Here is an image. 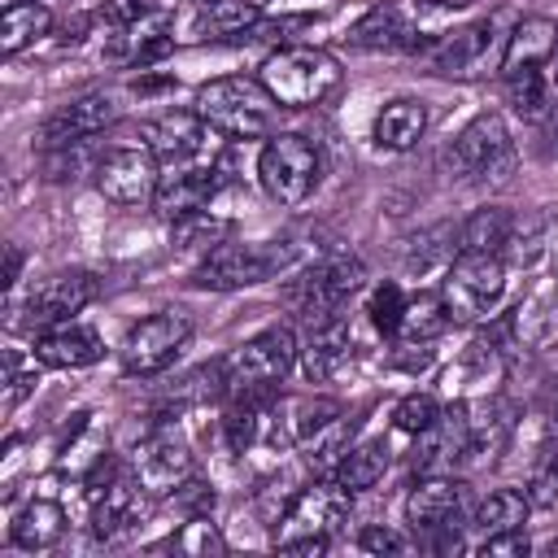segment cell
Segmentation results:
<instances>
[{
    "label": "cell",
    "mask_w": 558,
    "mask_h": 558,
    "mask_svg": "<svg viewBox=\"0 0 558 558\" xmlns=\"http://www.w3.org/2000/svg\"><path fill=\"white\" fill-rule=\"evenodd\" d=\"M349 44L366 52H401L418 44V22L401 4H375L349 26Z\"/></svg>",
    "instance_id": "obj_22"
},
{
    "label": "cell",
    "mask_w": 558,
    "mask_h": 558,
    "mask_svg": "<svg viewBox=\"0 0 558 558\" xmlns=\"http://www.w3.org/2000/svg\"><path fill=\"white\" fill-rule=\"evenodd\" d=\"M144 488L135 475H113L105 488L92 493V536L96 541H113L118 532H126L140 510H144Z\"/></svg>",
    "instance_id": "obj_23"
},
{
    "label": "cell",
    "mask_w": 558,
    "mask_h": 558,
    "mask_svg": "<svg viewBox=\"0 0 558 558\" xmlns=\"http://www.w3.org/2000/svg\"><path fill=\"white\" fill-rule=\"evenodd\" d=\"M506 296L501 253H458L440 275V301L449 323H484Z\"/></svg>",
    "instance_id": "obj_6"
},
{
    "label": "cell",
    "mask_w": 558,
    "mask_h": 558,
    "mask_svg": "<svg viewBox=\"0 0 558 558\" xmlns=\"http://www.w3.org/2000/svg\"><path fill=\"white\" fill-rule=\"evenodd\" d=\"M61 536H65V510L52 497H31L9 523V541L26 554H48Z\"/></svg>",
    "instance_id": "obj_27"
},
{
    "label": "cell",
    "mask_w": 558,
    "mask_h": 558,
    "mask_svg": "<svg viewBox=\"0 0 558 558\" xmlns=\"http://www.w3.org/2000/svg\"><path fill=\"white\" fill-rule=\"evenodd\" d=\"M166 549L192 554V558H209V554H227V536L218 532V523L209 514H187V523L166 541Z\"/></svg>",
    "instance_id": "obj_35"
},
{
    "label": "cell",
    "mask_w": 558,
    "mask_h": 558,
    "mask_svg": "<svg viewBox=\"0 0 558 558\" xmlns=\"http://www.w3.org/2000/svg\"><path fill=\"white\" fill-rule=\"evenodd\" d=\"M35 392V362L26 366V357L17 349L4 353V410H17V401Z\"/></svg>",
    "instance_id": "obj_39"
},
{
    "label": "cell",
    "mask_w": 558,
    "mask_h": 558,
    "mask_svg": "<svg viewBox=\"0 0 558 558\" xmlns=\"http://www.w3.org/2000/svg\"><path fill=\"white\" fill-rule=\"evenodd\" d=\"M131 475L148 497H170L187 475H192V449L174 427H153L135 453H131Z\"/></svg>",
    "instance_id": "obj_13"
},
{
    "label": "cell",
    "mask_w": 558,
    "mask_h": 558,
    "mask_svg": "<svg viewBox=\"0 0 558 558\" xmlns=\"http://www.w3.org/2000/svg\"><path fill=\"white\" fill-rule=\"evenodd\" d=\"M514 235V218L501 205H480L466 214V222L458 227V253H501V244H510Z\"/></svg>",
    "instance_id": "obj_31"
},
{
    "label": "cell",
    "mask_w": 558,
    "mask_h": 558,
    "mask_svg": "<svg viewBox=\"0 0 558 558\" xmlns=\"http://www.w3.org/2000/svg\"><path fill=\"white\" fill-rule=\"evenodd\" d=\"M493 48H497V22L480 17L471 26H458V31L440 35L436 48H432V65L440 74H453V78H475V74L488 70Z\"/></svg>",
    "instance_id": "obj_19"
},
{
    "label": "cell",
    "mask_w": 558,
    "mask_h": 558,
    "mask_svg": "<svg viewBox=\"0 0 558 558\" xmlns=\"http://www.w3.org/2000/svg\"><path fill=\"white\" fill-rule=\"evenodd\" d=\"M187 336H192V318H187L183 310H157V314L140 318V323L122 336L118 362H122V371L135 375V379L161 375V371L179 357V349L187 344Z\"/></svg>",
    "instance_id": "obj_8"
},
{
    "label": "cell",
    "mask_w": 558,
    "mask_h": 558,
    "mask_svg": "<svg viewBox=\"0 0 558 558\" xmlns=\"http://www.w3.org/2000/svg\"><path fill=\"white\" fill-rule=\"evenodd\" d=\"M527 514H532V497H527V493H519V488H497V493H488V497L475 506L471 523L480 527V536H493V532H506V527H523Z\"/></svg>",
    "instance_id": "obj_32"
},
{
    "label": "cell",
    "mask_w": 558,
    "mask_h": 558,
    "mask_svg": "<svg viewBox=\"0 0 558 558\" xmlns=\"http://www.w3.org/2000/svg\"><path fill=\"white\" fill-rule=\"evenodd\" d=\"M323 179V157L310 135L279 131L257 153V183L275 205H301L314 196Z\"/></svg>",
    "instance_id": "obj_5"
},
{
    "label": "cell",
    "mask_w": 558,
    "mask_h": 558,
    "mask_svg": "<svg viewBox=\"0 0 558 558\" xmlns=\"http://www.w3.org/2000/svg\"><path fill=\"white\" fill-rule=\"evenodd\" d=\"M170 497L179 506H187V514H209V506H214V488L209 484H196V480H183Z\"/></svg>",
    "instance_id": "obj_43"
},
{
    "label": "cell",
    "mask_w": 558,
    "mask_h": 558,
    "mask_svg": "<svg viewBox=\"0 0 558 558\" xmlns=\"http://www.w3.org/2000/svg\"><path fill=\"white\" fill-rule=\"evenodd\" d=\"M257 78L279 100V109H314V105H323V100H331L340 92L344 70H340V61L327 48H314V44H279L262 61Z\"/></svg>",
    "instance_id": "obj_1"
},
{
    "label": "cell",
    "mask_w": 558,
    "mask_h": 558,
    "mask_svg": "<svg viewBox=\"0 0 558 558\" xmlns=\"http://www.w3.org/2000/svg\"><path fill=\"white\" fill-rule=\"evenodd\" d=\"M471 449H475L471 410H466V401H458V405L440 410L427 432L414 436V471L418 475H449Z\"/></svg>",
    "instance_id": "obj_15"
},
{
    "label": "cell",
    "mask_w": 558,
    "mask_h": 558,
    "mask_svg": "<svg viewBox=\"0 0 558 558\" xmlns=\"http://www.w3.org/2000/svg\"><path fill=\"white\" fill-rule=\"evenodd\" d=\"M423 131H427V105L418 96H392V100L379 105L371 140L384 153H410L423 140Z\"/></svg>",
    "instance_id": "obj_26"
},
{
    "label": "cell",
    "mask_w": 558,
    "mask_h": 558,
    "mask_svg": "<svg viewBox=\"0 0 558 558\" xmlns=\"http://www.w3.org/2000/svg\"><path fill=\"white\" fill-rule=\"evenodd\" d=\"M357 549H366V554H401V549H405V536H401V532H392V527L371 523V527H362Z\"/></svg>",
    "instance_id": "obj_41"
},
{
    "label": "cell",
    "mask_w": 558,
    "mask_h": 558,
    "mask_svg": "<svg viewBox=\"0 0 558 558\" xmlns=\"http://www.w3.org/2000/svg\"><path fill=\"white\" fill-rule=\"evenodd\" d=\"M527 497H532V506H554V501H558V432L541 445V453H536V462H532Z\"/></svg>",
    "instance_id": "obj_37"
},
{
    "label": "cell",
    "mask_w": 558,
    "mask_h": 558,
    "mask_svg": "<svg viewBox=\"0 0 558 558\" xmlns=\"http://www.w3.org/2000/svg\"><path fill=\"white\" fill-rule=\"evenodd\" d=\"M52 31V9L44 0H0V52L17 57Z\"/></svg>",
    "instance_id": "obj_28"
},
{
    "label": "cell",
    "mask_w": 558,
    "mask_h": 558,
    "mask_svg": "<svg viewBox=\"0 0 558 558\" xmlns=\"http://www.w3.org/2000/svg\"><path fill=\"white\" fill-rule=\"evenodd\" d=\"M362 279H366V266H362L357 257L331 253V257L314 262L301 279H292L288 301H292L310 323H318V318L340 314V310L349 305V296L362 292Z\"/></svg>",
    "instance_id": "obj_10"
},
{
    "label": "cell",
    "mask_w": 558,
    "mask_h": 558,
    "mask_svg": "<svg viewBox=\"0 0 558 558\" xmlns=\"http://www.w3.org/2000/svg\"><path fill=\"white\" fill-rule=\"evenodd\" d=\"M17 275H22V248H17V244H9V248H4V288H13V283H17Z\"/></svg>",
    "instance_id": "obj_44"
},
{
    "label": "cell",
    "mask_w": 558,
    "mask_h": 558,
    "mask_svg": "<svg viewBox=\"0 0 558 558\" xmlns=\"http://www.w3.org/2000/svg\"><path fill=\"white\" fill-rule=\"evenodd\" d=\"M92 179H96V192H100L109 205L131 209V205H148V201L157 196L161 161L153 157L148 144H140V148H109V153L96 161Z\"/></svg>",
    "instance_id": "obj_12"
},
{
    "label": "cell",
    "mask_w": 558,
    "mask_h": 558,
    "mask_svg": "<svg viewBox=\"0 0 558 558\" xmlns=\"http://www.w3.org/2000/svg\"><path fill=\"white\" fill-rule=\"evenodd\" d=\"M514 166V140L497 109L475 113L445 148V170L458 179H506Z\"/></svg>",
    "instance_id": "obj_7"
},
{
    "label": "cell",
    "mask_w": 558,
    "mask_h": 558,
    "mask_svg": "<svg viewBox=\"0 0 558 558\" xmlns=\"http://www.w3.org/2000/svg\"><path fill=\"white\" fill-rule=\"evenodd\" d=\"M436 414H440V401L432 392H405L392 405V427L405 432V436H418V432H427L436 423Z\"/></svg>",
    "instance_id": "obj_38"
},
{
    "label": "cell",
    "mask_w": 558,
    "mask_h": 558,
    "mask_svg": "<svg viewBox=\"0 0 558 558\" xmlns=\"http://www.w3.org/2000/svg\"><path fill=\"white\" fill-rule=\"evenodd\" d=\"M157 4L153 0H105L100 4V22L109 26V31H118V26H131V22H140V17H148Z\"/></svg>",
    "instance_id": "obj_40"
},
{
    "label": "cell",
    "mask_w": 558,
    "mask_h": 558,
    "mask_svg": "<svg viewBox=\"0 0 558 558\" xmlns=\"http://www.w3.org/2000/svg\"><path fill=\"white\" fill-rule=\"evenodd\" d=\"M462 510H466V484L453 475H418V484L405 497L410 532H458Z\"/></svg>",
    "instance_id": "obj_18"
},
{
    "label": "cell",
    "mask_w": 558,
    "mask_h": 558,
    "mask_svg": "<svg viewBox=\"0 0 558 558\" xmlns=\"http://www.w3.org/2000/svg\"><path fill=\"white\" fill-rule=\"evenodd\" d=\"M105 357V340L96 327L70 318V323H52L35 336V362L52 366V371H83L96 366Z\"/></svg>",
    "instance_id": "obj_20"
},
{
    "label": "cell",
    "mask_w": 558,
    "mask_h": 558,
    "mask_svg": "<svg viewBox=\"0 0 558 558\" xmlns=\"http://www.w3.org/2000/svg\"><path fill=\"white\" fill-rule=\"evenodd\" d=\"M301 344L296 331L288 323H270L257 336H248L240 349H231L222 357V379H227V397H266L279 392L283 375L296 366Z\"/></svg>",
    "instance_id": "obj_4"
},
{
    "label": "cell",
    "mask_w": 558,
    "mask_h": 558,
    "mask_svg": "<svg viewBox=\"0 0 558 558\" xmlns=\"http://www.w3.org/2000/svg\"><path fill=\"white\" fill-rule=\"evenodd\" d=\"M527 549H532V541H527L523 527H506V532H493V536L480 541V554H514V558H523Z\"/></svg>",
    "instance_id": "obj_42"
},
{
    "label": "cell",
    "mask_w": 558,
    "mask_h": 558,
    "mask_svg": "<svg viewBox=\"0 0 558 558\" xmlns=\"http://www.w3.org/2000/svg\"><path fill=\"white\" fill-rule=\"evenodd\" d=\"M100 296V279L92 270H57L48 275L31 296H26V323L31 327H52V323H70L74 314H83L92 301Z\"/></svg>",
    "instance_id": "obj_17"
},
{
    "label": "cell",
    "mask_w": 558,
    "mask_h": 558,
    "mask_svg": "<svg viewBox=\"0 0 558 558\" xmlns=\"http://www.w3.org/2000/svg\"><path fill=\"white\" fill-rule=\"evenodd\" d=\"M545 70H549V65L519 70V74L501 78V83H506V100H510V109H514L519 118H545V109H549V74H545Z\"/></svg>",
    "instance_id": "obj_34"
},
{
    "label": "cell",
    "mask_w": 558,
    "mask_h": 558,
    "mask_svg": "<svg viewBox=\"0 0 558 558\" xmlns=\"http://www.w3.org/2000/svg\"><path fill=\"white\" fill-rule=\"evenodd\" d=\"M349 349H353V331H349V323L340 314L310 323V340L301 344V371H305V379L310 384L331 379L349 362Z\"/></svg>",
    "instance_id": "obj_25"
},
{
    "label": "cell",
    "mask_w": 558,
    "mask_h": 558,
    "mask_svg": "<svg viewBox=\"0 0 558 558\" xmlns=\"http://www.w3.org/2000/svg\"><path fill=\"white\" fill-rule=\"evenodd\" d=\"M218 392H227L222 362L196 366V371H187L183 379L170 384V392H166V414H170V410L179 414V410H187V405H201V401H209V397H218Z\"/></svg>",
    "instance_id": "obj_33"
},
{
    "label": "cell",
    "mask_w": 558,
    "mask_h": 558,
    "mask_svg": "<svg viewBox=\"0 0 558 558\" xmlns=\"http://www.w3.org/2000/svg\"><path fill=\"white\" fill-rule=\"evenodd\" d=\"M388 466H392V449H388V440L366 436V440H357V445H349V449L340 453L331 480H340L349 493H366V488H375V484L384 480Z\"/></svg>",
    "instance_id": "obj_29"
},
{
    "label": "cell",
    "mask_w": 558,
    "mask_h": 558,
    "mask_svg": "<svg viewBox=\"0 0 558 558\" xmlns=\"http://www.w3.org/2000/svg\"><path fill=\"white\" fill-rule=\"evenodd\" d=\"M353 510V493L340 484V480H314L305 484L279 514L275 523V545H296V541H310V536H331Z\"/></svg>",
    "instance_id": "obj_9"
},
{
    "label": "cell",
    "mask_w": 558,
    "mask_h": 558,
    "mask_svg": "<svg viewBox=\"0 0 558 558\" xmlns=\"http://www.w3.org/2000/svg\"><path fill=\"white\" fill-rule=\"evenodd\" d=\"M445 327H449V310H445L440 292H418L405 301V314H401V327L392 340L401 349H427Z\"/></svg>",
    "instance_id": "obj_30"
},
{
    "label": "cell",
    "mask_w": 558,
    "mask_h": 558,
    "mask_svg": "<svg viewBox=\"0 0 558 558\" xmlns=\"http://www.w3.org/2000/svg\"><path fill=\"white\" fill-rule=\"evenodd\" d=\"M222 187V166L218 161H187V166H161V183L153 196V209L170 222L201 214Z\"/></svg>",
    "instance_id": "obj_16"
},
{
    "label": "cell",
    "mask_w": 558,
    "mask_h": 558,
    "mask_svg": "<svg viewBox=\"0 0 558 558\" xmlns=\"http://www.w3.org/2000/svg\"><path fill=\"white\" fill-rule=\"evenodd\" d=\"M192 109H196L222 140H262V135H270V126H275L279 100L266 92L262 78L222 74V78H209L205 87H196Z\"/></svg>",
    "instance_id": "obj_2"
},
{
    "label": "cell",
    "mask_w": 558,
    "mask_h": 558,
    "mask_svg": "<svg viewBox=\"0 0 558 558\" xmlns=\"http://www.w3.org/2000/svg\"><path fill=\"white\" fill-rule=\"evenodd\" d=\"M292 262H296L292 240H222L196 262L192 283L209 292H235L283 275Z\"/></svg>",
    "instance_id": "obj_3"
},
{
    "label": "cell",
    "mask_w": 558,
    "mask_h": 558,
    "mask_svg": "<svg viewBox=\"0 0 558 558\" xmlns=\"http://www.w3.org/2000/svg\"><path fill=\"white\" fill-rule=\"evenodd\" d=\"M405 292H401V283H375L371 288V296H366V314H371V327L379 331V336H397V327H401V314H405Z\"/></svg>",
    "instance_id": "obj_36"
},
{
    "label": "cell",
    "mask_w": 558,
    "mask_h": 558,
    "mask_svg": "<svg viewBox=\"0 0 558 558\" xmlns=\"http://www.w3.org/2000/svg\"><path fill=\"white\" fill-rule=\"evenodd\" d=\"M113 118H118V105H113L109 92H83V96L65 100V105L44 122V144H48V148H61V144L92 140V135H100Z\"/></svg>",
    "instance_id": "obj_21"
},
{
    "label": "cell",
    "mask_w": 558,
    "mask_h": 558,
    "mask_svg": "<svg viewBox=\"0 0 558 558\" xmlns=\"http://www.w3.org/2000/svg\"><path fill=\"white\" fill-rule=\"evenodd\" d=\"M266 22L257 0H192L174 13V44H205V39H231L244 31H257Z\"/></svg>",
    "instance_id": "obj_14"
},
{
    "label": "cell",
    "mask_w": 558,
    "mask_h": 558,
    "mask_svg": "<svg viewBox=\"0 0 558 558\" xmlns=\"http://www.w3.org/2000/svg\"><path fill=\"white\" fill-rule=\"evenodd\" d=\"M144 144L153 148V157L161 166H187V161H218L222 157V135L196 113H161L153 122H144Z\"/></svg>",
    "instance_id": "obj_11"
},
{
    "label": "cell",
    "mask_w": 558,
    "mask_h": 558,
    "mask_svg": "<svg viewBox=\"0 0 558 558\" xmlns=\"http://www.w3.org/2000/svg\"><path fill=\"white\" fill-rule=\"evenodd\" d=\"M558 52V22L532 13V17H519L514 31L506 35V52H501V78L519 74V70H536V65H549Z\"/></svg>",
    "instance_id": "obj_24"
},
{
    "label": "cell",
    "mask_w": 558,
    "mask_h": 558,
    "mask_svg": "<svg viewBox=\"0 0 558 558\" xmlns=\"http://www.w3.org/2000/svg\"><path fill=\"white\" fill-rule=\"evenodd\" d=\"M541 554H558V536H549V541L541 545Z\"/></svg>",
    "instance_id": "obj_45"
}]
</instances>
